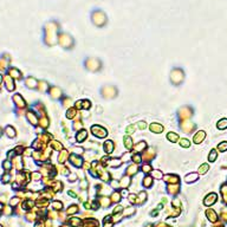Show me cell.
Segmentation results:
<instances>
[{"label": "cell", "mask_w": 227, "mask_h": 227, "mask_svg": "<svg viewBox=\"0 0 227 227\" xmlns=\"http://www.w3.org/2000/svg\"><path fill=\"white\" fill-rule=\"evenodd\" d=\"M91 20L95 25L97 26H103L108 21V17L107 14L104 13L101 8H95V10L91 12Z\"/></svg>", "instance_id": "1"}, {"label": "cell", "mask_w": 227, "mask_h": 227, "mask_svg": "<svg viewBox=\"0 0 227 227\" xmlns=\"http://www.w3.org/2000/svg\"><path fill=\"white\" fill-rule=\"evenodd\" d=\"M205 137V133L204 132H200L198 135H195V137H194V141H195V143H199L201 140Z\"/></svg>", "instance_id": "2"}, {"label": "cell", "mask_w": 227, "mask_h": 227, "mask_svg": "<svg viewBox=\"0 0 227 227\" xmlns=\"http://www.w3.org/2000/svg\"><path fill=\"white\" fill-rule=\"evenodd\" d=\"M227 127V120H221L219 123H218V128L219 129H225Z\"/></svg>", "instance_id": "3"}, {"label": "cell", "mask_w": 227, "mask_h": 227, "mask_svg": "<svg viewBox=\"0 0 227 227\" xmlns=\"http://www.w3.org/2000/svg\"><path fill=\"white\" fill-rule=\"evenodd\" d=\"M215 158H216V152L215 150H212V153L209 154V161H214L215 160Z\"/></svg>", "instance_id": "4"}, {"label": "cell", "mask_w": 227, "mask_h": 227, "mask_svg": "<svg viewBox=\"0 0 227 227\" xmlns=\"http://www.w3.org/2000/svg\"><path fill=\"white\" fill-rule=\"evenodd\" d=\"M207 168H208V166H207V164H204V166H201V167H200V173H201V174H202V173H205Z\"/></svg>", "instance_id": "5"}, {"label": "cell", "mask_w": 227, "mask_h": 227, "mask_svg": "<svg viewBox=\"0 0 227 227\" xmlns=\"http://www.w3.org/2000/svg\"><path fill=\"white\" fill-rule=\"evenodd\" d=\"M218 148H219L220 150H226L227 149V143H222V144H220L219 147H218Z\"/></svg>", "instance_id": "6"}, {"label": "cell", "mask_w": 227, "mask_h": 227, "mask_svg": "<svg viewBox=\"0 0 227 227\" xmlns=\"http://www.w3.org/2000/svg\"><path fill=\"white\" fill-rule=\"evenodd\" d=\"M187 142H188L187 140H182V143H181V144H182L183 147H188V146H189V143H187Z\"/></svg>", "instance_id": "7"}]
</instances>
